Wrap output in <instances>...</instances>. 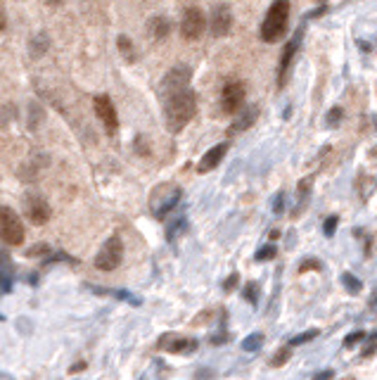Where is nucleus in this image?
<instances>
[{"label": "nucleus", "instance_id": "nucleus-4", "mask_svg": "<svg viewBox=\"0 0 377 380\" xmlns=\"http://www.w3.org/2000/svg\"><path fill=\"white\" fill-rule=\"evenodd\" d=\"M24 223L17 217V212L12 207H5L0 205V240L10 248H19L24 243Z\"/></svg>", "mask_w": 377, "mask_h": 380}, {"label": "nucleus", "instance_id": "nucleus-22", "mask_svg": "<svg viewBox=\"0 0 377 380\" xmlns=\"http://www.w3.org/2000/svg\"><path fill=\"white\" fill-rule=\"evenodd\" d=\"M93 290L95 292H102V295H112V297H116V299H123V302L133 304V307H140V297L131 295V292H126V290H105V288H93Z\"/></svg>", "mask_w": 377, "mask_h": 380}, {"label": "nucleus", "instance_id": "nucleus-19", "mask_svg": "<svg viewBox=\"0 0 377 380\" xmlns=\"http://www.w3.org/2000/svg\"><path fill=\"white\" fill-rule=\"evenodd\" d=\"M185 231H187V219H185V214L179 212L174 221L169 223V228H166V240H169V243H174V240L179 238V235L185 233Z\"/></svg>", "mask_w": 377, "mask_h": 380}, {"label": "nucleus", "instance_id": "nucleus-2", "mask_svg": "<svg viewBox=\"0 0 377 380\" xmlns=\"http://www.w3.org/2000/svg\"><path fill=\"white\" fill-rule=\"evenodd\" d=\"M287 21H289V0H273L268 8L266 17L261 21V41L278 43L287 34Z\"/></svg>", "mask_w": 377, "mask_h": 380}, {"label": "nucleus", "instance_id": "nucleus-14", "mask_svg": "<svg viewBox=\"0 0 377 380\" xmlns=\"http://www.w3.org/2000/svg\"><path fill=\"white\" fill-rule=\"evenodd\" d=\"M190 79H192V69L187 67V64H176V67H171L169 72H166L159 93H169V90L183 88V86H190Z\"/></svg>", "mask_w": 377, "mask_h": 380}, {"label": "nucleus", "instance_id": "nucleus-1", "mask_svg": "<svg viewBox=\"0 0 377 380\" xmlns=\"http://www.w3.org/2000/svg\"><path fill=\"white\" fill-rule=\"evenodd\" d=\"M161 103H164V121L169 133H181L197 112V95L190 86L161 93Z\"/></svg>", "mask_w": 377, "mask_h": 380}, {"label": "nucleus", "instance_id": "nucleus-18", "mask_svg": "<svg viewBox=\"0 0 377 380\" xmlns=\"http://www.w3.org/2000/svg\"><path fill=\"white\" fill-rule=\"evenodd\" d=\"M48 48H50V39H48V34H43V31L41 34H36L29 43V52L34 60H41V57L48 52Z\"/></svg>", "mask_w": 377, "mask_h": 380}, {"label": "nucleus", "instance_id": "nucleus-31", "mask_svg": "<svg viewBox=\"0 0 377 380\" xmlns=\"http://www.w3.org/2000/svg\"><path fill=\"white\" fill-rule=\"evenodd\" d=\"M320 269H323V264H320L318 259H304V261L299 264V271H301V274H306V271H320Z\"/></svg>", "mask_w": 377, "mask_h": 380}, {"label": "nucleus", "instance_id": "nucleus-25", "mask_svg": "<svg viewBox=\"0 0 377 380\" xmlns=\"http://www.w3.org/2000/svg\"><path fill=\"white\" fill-rule=\"evenodd\" d=\"M289 354H292V347H289V345L280 347V350L276 352V357L271 359V366H273V368L285 366V363H287V359H289Z\"/></svg>", "mask_w": 377, "mask_h": 380}, {"label": "nucleus", "instance_id": "nucleus-5", "mask_svg": "<svg viewBox=\"0 0 377 380\" xmlns=\"http://www.w3.org/2000/svg\"><path fill=\"white\" fill-rule=\"evenodd\" d=\"M123 261V243L119 235H112V238L105 240V245L100 248L98 257H95V269L100 271H114L119 269Z\"/></svg>", "mask_w": 377, "mask_h": 380}, {"label": "nucleus", "instance_id": "nucleus-33", "mask_svg": "<svg viewBox=\"0 0 377 380\" xmlns=\"http://www.w3.org/2000/svg\"><path fill=\"white\" fill-rule=\"evenodd\" d=\"M375 352H377V330L368 335V347L363 350V357H373Z\"/></svg>", "mask_w": 377, "mask_h": 380}, {"label": "nucleus", "instance_id": "nucleus-28", "mask_svg": "<svg viewBox=\"0 0 377 380\" xmlns=\"http://www.w3.org/2000/svg\"><path fill=\"white\" fill-rule=\"evenodd\" d=\"M245 299L249 304H258V283L256 281H249L245 286Z\"/></svg>", "mask_w": 377, "mask_h": 380}, {"label": "nucleus", "instance_id": "nucleus-7", "mask_svg": "<svg viewBox=\"0 0 377 380\" xmlns=\"http://www.w3.org/2000/svg\"><path fill=\"white\" fill-rule=\"evenodd\" d=\"M304 31H306V24H301L299 29L294 31L292 39L287 41V46H285L283 55H280V64H278V88H285V83H287V72H289V67H292V62H294V55H297L299 48H301Z\"/></svg>", "mask_w": 377, "mask_h": 380}, {"label": "nucleus", "instance_id": "nucleus-34", "mask_svg": "<svg viewBox=\"0 0 377 380\" xmlns=\"http://www.w3.org/2000/svg\"><path fill=\"white\" fill-rule=\"evenodd\" d=\"M363 338H365L363 330H356V333H351V335H347V338H344V347H354L356 342H360Z\"/></svg>", "mask_w": 377, "mask_h": 380}, {"label": "nucleus", "instance_id": "nucleus-17", "mask_svg": "<svg viewBox=\"0 0 377 380\" xmlns=\"http://www.w3.org/2000/svg\"><path fill=\"white\" fill-rule=\"evenodd\" d=\"M147 31L154 41H164L171 34V21L166 17H152L147 21Z\"/></svg>", "mask_w": 377, "mask_h": 380}, {"label": "nucleus", "instance_id": "nucleus-23", "mask_svg": "<svg viewBox=\"0 0 377 380\" xmlns=\"http://www.w3.org/2000/svg\"><path fill=\"white\" fill-rule=\"evenodd\" d=\"M261 345H263V335L261 333H252V335H247V338L242 340V350L252 352V354L261 350Z\"/></svg>", "mask_w": 377, "mask_h": 380}, {"label": "nucleus", "instance_id": "nucleus-15", "mask_svg": "<svg viewBox=\"0 0 377 380\" xmlns=\"http://www.w3.org/2000/svg\"><path fill=\"white\" fill-rule=\"evenodd\" d=\"M225 152H228V143H218V146H214L212 150H207V152H204V157L199 159L197 171H199V174H209L212 169H216L221 164V159L225 157Z\"/></svg>", "mask_w": 377, "mask_h": 380}, {"label": "nucleus", "instance_id": "nucleus-12", "mask_svg": "<svg viewBox=\"0 0 377 380\" xmlns=\"http://www.w3.org/2000/svg\"><path fill=\"white\" fill-rule=\"evenodd\" d=\"M157 347L161 352H169V354H192V352H197L199 342L195 338H183V335H176V333H166L159 338Z\"/></svg>", "mask_w": 377, "mask_h": 380}, {"label": "nucleus", "instance_id": "nucleus-3", "mask_svg": "<svg viewBox=\"0 0 377 380\" xmlns=\"http://www.w3.org/2000/svg\"><path fill=\"white\" fill-rule=\"evenodd\" d=\"M183 190L179 183H159L150 192V212L154 219H166L181 202Z\"/></svg>", "mask_w": 377, "mask_h": 380}, {"label": "nucleus", "instance_id": "nucleus-13", "mask_svg": "<svg viewBox=\"0 0 377 380\" xmlns=\"http://www.w3.org/2000/svg\"><path fill=\"white\" fill-rule=\"evenodd\" d=\"M258 119V105H249V107H242L240 112L233 114V121H230L228 131L225 136H238V133H245L247 128H252Z\"/></svg>", "mask_w": 377, "mask_h": 380}, {"label": "nucleus", "instance_id": "nucleus-9", "mask_svg": "<svg viewBox=\"0 0 377 380\" xmlns=\"http://www.w3.org/2000/svg\"><path fill=\"white\" fill-rule=\"evenodd\" d=\"M24 214L31 223L36 226H43V223L50 221L52 217V210L50 205L45 202V197H41L39 192H26L24 195Z\"/></svg>", "mask_w": 377, "mask_h": 380}, {"label": "nucleus", "instance_id": "nucleus-35", "mask_svg": "<svg viewBox=\"0 0 377 380\" xmlns=\"http://www.w3.org/2000/svg\"><path fill=\"white\" fill-rule=\"evenodd\" d=\"M273 212L276 214H283L285 212V192L280 190L276 195V200H273Z\"/></svg>", "mask_w": 377, "mask_h": 380}, {"label": "nucleus", "instance_id": "nucleus-32", "mask_svg": "<svg viewBox=\"0 0 377 380\" xmlns=\"http://www.w3.org/2000/svg\"><path fill=\"white\" fill-rule=\"evenodd\" d=\"M238 283H240V274H238V271H233V274H230L228 278H225L223 290H225V292H233L235 288H238Z\"/></svg>", "mask_w": 377, "mask_h": 380}, {"label": "nucleus", "instance_id": "nucleus-6", "mask_svg": "<svg viewBox=\"0 0 377 380\" xmlns=\"http://www.w3.org/2000/svg\"><path fill=\"white\" fill-rule=\"evenodd\" d=\"M209 21L204 17V12L199 8H185V12H183L181 17V34L185 41H197L204 36V31H207Z\"/></svg>", "mask_w": 377, "mask_h": 380}, {"label": "nucleus", "instance_id": "nucleus-8", "mask_svg": "<svg viewBox=\"0 0 377 380\" xmlns=\"http://www.w3.org/2000/svg\"><path fill=\"white\" fill-rule=\"evenodd\" d=\"M93 107H95L98 119L102 121V126H105L107 136H116V131H119V117H116V107L112 103L110 95H105V93L95 95Z\"/></svg>", "mask_w": 377, "mask_h": 380}, {"label": "nucleus", "instance_id": "nucleus-16", "mask_svg": "<svg viewBox=\"0 0 377 380\" xmlns=\"http://www.w3.org/2000/svg\"><path fill=\"white\" fill-rule=\"evenodd\" d=\"M12 281H14L12 259H10L5 252H0V288H3V290H10V288H12Z\"/></svg>", "mask_w": 377, "mask_h": 380}, {"label": "nucleus", "instance_id": "nucleus-27", "mask_svg": "<svg viewBox=\"0 0 377 380\" xmlns=\"http://www.w3.org/2000/svg\"><path fill=\"white\" fill-rule=\"evenodd\" d=\"M318 338V330H306V333H299V335H294L292 340L287 342L289 347H299V345H306V342H311V340H316Z\"/></svg>", "mask_w": 377, "mask_h": 380}, {"label": "nucleus", "instance_id": "nucleus-10", "mask_svg": "<svg viewBox=\"0 0 377 380\" xmlns=\"http://www.w3.org/2000/svg\"><path fill=\"white\" fill-rule=\"evenodd\" d=\"M247 90L242 81H225L223 90H221V107H223L225 114L233 117L235 112H240L245 107Z\"/></svg>", "mask_w": 377, "mask_h": 380}, {"label": "nucleus", "instance_id": "nucleus-37", "mask_svg": "<svg viewBox=\"0 0 377 380\" xmlns=\"http://www.w3.org/2000/svg\"><path fill=\"white\" fill-rule=\"evenodd\" d=\"M330 378H335V371H320V373H316V380H330Z\"/></svg>", "mask_w": 377, "mask_h": 380}, {"label": "nucleus", "instance_id": "nucleus-24", "mask_svg": "<svg viewBox=\"0 0 377 380\" xmlns=\"http://www.w3.org/2000/svg\"><path fill=\"white\" fill-rule=\"evenodd\" d=\"M342 286L347 288V290L351 292V295H358L360 288H363V283H360L354 274H349V271H347V274H342Z\"/></svg>", "mask_w": 377, "mask_h": 380}, {"label": "nucleus", "instance_id": "nucleus-20", "mask_svg": "<svg viewBox=\"0 0 377 380\" xmlns=\"http://www.w3.org/2000/svg\"><path fill=\"white\" fill-rule=\"evenodd\" d=\"M116 48H119L123 60H126V62H136V48H133V43H131L128 36L121 34L119 39H116Z\"/></svg>", "mask_w": 377, "mask_h": 380}, {"label": "nucleus", "instance_id": "nucleus-29", "mask_svg": "<svg viewBox=\"0 0 377 380\" xmlns=\"http://www.w3.org/2000/svg\"><path fill=\"white\" fill-rule=\"evenodd\" d=\"M276 254H278V248H276V245H273V243H271V245H263V248L256 252V261H271Z\"/></svg>", "mask_w": 377, "mask_h": 380}, {"label": "nucleus", "instance_id": "nucleus-21", "mask_svg": "<svg viewBox=\"0 0 377 380\" xmlns=\"http://www.w3.org/2000/svg\"><path fill=\"white\" fill-rule=\"evenodd\" d=\"M309 190H311V179L299 181V186H297V207H294V217H299L301 210H304V202L309 200Z\"/></svg>", "mask_w": 377, "mask_h": 380}, {"label": "nucleus", "instance_id": "nucleus-30", "mask_svg": "<svg viewBox=\"0 0 377 380\" xmlns=\"http://www.w3.org/2000/svg\"><path fill=\"white\" fill-rule=\"evenodd\" d=\"M337 223H339V217H327L325 221H323V233H325L327 238H332L337 231Z\"/></svg>", "mask_w": 377, "mask_h": 380}, {"label": "nucleus", "instance_id": "nucleus-26", "mask_svg": "<svg viewBox=\"0 0 377 380\" xmlns=\"http://www.w3.org/2000/svg\"><path fill=\"white\" fill-rule=\"evenodd\" d=\"M342 117H344V110H342V107H332V110L327 112V117H325V126H327V128H337L339 121H342Z\"/></svg>", "mask_w": 377, "mask_h": 380}, {"label": "nucleus", "instance_id": "nucleus-36", "mask_svg": "<svg viewBox=\"0 0 377 380\" xmlns=\"http://www.w3.org/2000/svg\"><path fill=\"white\" fill-rule=\"evenodd\" d=\"M8 26V10H5V3L0 0V31H5Z\"/></svg>", "mask_w": 377, "mask_h": 380}, {"label": "nucleus", "instance_id": "nucleus-11", "mask_svg": "<svg viewBox=\"0 0 377 380\" xmlns=\"http://www.w3.org/2000/svg\"><path fill=\"white\" fill-rule=\"evenodd\" d=\"M209 29H212L214 39H225L233 29V12H230L228 3H216L212 8V17H209Z\"/></svg>", "mask_w": 377, "mask_h": 380}, {"label": "nucleus", "instance_id": "nucleus-38", "mask_svg": "<svg viewBox=\"0 0 377 380\" xmlns=\"http://www.w3.org/2000/svg\"><path fill=\"white\" fill-rule=\"evenodd\" d=\"M45 3H48V5H62L64 0H45Z\"/></svg>", "mask_w": 377, "mask_h": 380}]
</instances>
